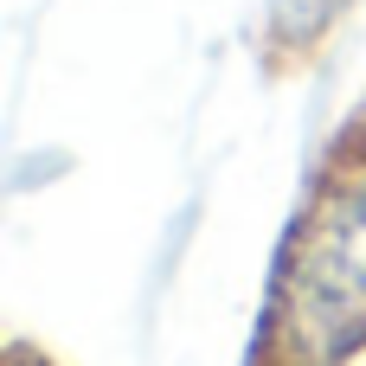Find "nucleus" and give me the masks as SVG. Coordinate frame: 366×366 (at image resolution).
Listing matches in <instances>:
<instances>
[{"instance_id": "f257e3e1", "label": "nucleus", "mask_w": 366, "mask_h": 366, "mask_svg": "<svg viewBox=\"0 0 366 366\" xmlns=\"http://www.w3.org/2000/svg\"><path fill=\"white\" fill-rule=\"evenodd\" d=\"M366 347V142L354 135L315 180L283 244L264 366H347Z\"/></svg>"}, {"instance_id": "f03ea898", "label": "nucleus", "mask_w": 366, "mask_h": 366, "mask_svg": "<svg viewBox=\"0 0 366 366\" xmlns=\"http://www.w3.org/2000/svg\"><path fill=\"white\" fill-rule=\"evenodd\" d=\"M19 366H32V360H19Z\"/></svg>"}]
</instances>
